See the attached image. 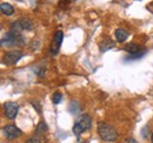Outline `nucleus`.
<instances>
[{
	"label": "nucleus",
	"mask_w": 153,
	"mask_h": 143,
	"mask_svg": "<svg viewBox=\"0 0 153 143\" xmlns=\"http://www.w3.org/2000/svg\"><path fill=\"white\" fill-rule=\"evenodd\" d=\"M98 134L102 141L106 142H113L118 139V133L112 125H106L104 122H100L98 125Z\"/></svg>",
	"instance_id": "nucleus-1"
},
{
	"label": "nucleus",
	"mask_w": 153,
	"mask_h": 143,
	"mask_svg": "<svg viewBox=\"0 0 153 143\" xmlns=\"http://www.w3.org/2000/svg\"><path fill=\"white\" fill-rule=\"evenodd\" d=\"M0 45L2 47H14V46H22L25 45V38L22 35L13 34L12 32H8L0 41Z\"/></svg>",
	"instance_id": "nucleus-2"
},
{
	"label": "nucleus",
	"mask_w": 153,
	"mask_h": 143,
	"mask_svg": "<svg viewBox=\"0 0 153 143\" xmlns=\"http://www.w3.org/2000/svg\"><path fill=\"white\" fill-rule=\"evenodd\" d=\"M22 57V53L18 51V49H14V51H10L4 55L2 57V63L6 65V66H13L16 65L20 59Z\"/></svg>",
	"instance_id": "nucleus-3"
},
{
	"label": "nucleus",
	"mask_w": 153,
	"mask_h": 143,
	"mask_svg": "<svg viewBox=\"0 0 153 143\" xmlns=\"http://www.w3.org/2000/svg\"><path fill=\"white\" fill-rule=\"evenodd\" d=\"M2 131H4V135H5V137H6L7 140L18 139L19 136H21V134H22L21 130H20L17 125H6V127L2 129Z\"/></svg>",
	"instance_id": "nucleus-4"
},
{
	"label": "nucleus",
	"mask_w": 153,
	"mask_h": 143,
	"mask_svg": "<svg viewBox=\"0 0 153 143\" xmlns=\"http://www.w3.org/2000/svg\"><path fill=\"white\" fill-rule=\"evenodd\" d=\"M4 109H5V115H6V117L7 119H10V120H13V119H16V116H17V114H18V105L16 103V102H12V101H8V102H6L5 105H4Z\"/></svg>",
	"instance_id": "nucleus-5"
},
{
	"label": "nucleus",
	"mask_w": 153,
	"mask_h": 143,
	"mask_svg": "<svg viewBox=\"0 0 153 143\" xmlns=\"http://www.w3.org/2000/svg\"><path fill=\"white\" fill-rule=\"evenodd\" d=\"M62 40H64V34L61 31H57L56 34L53 36V41H52V45H51V54L53 55H57L59 53V49H60V46L62 43Z\"/></svg>",
	"instance_id": "nucleus-6"
},
{
	"label": "nucleus",
	"mask_w": 153,
	"mask_h": 143,
	"mask_svg": "<svg viewBox=\"0 0 153 143\" xmlns=\"http://www.w3.org/2000/svg\"><path fill=\"white\" fill-rule=\"evenodd\" d=\"M114 46H115L114 41H113L111 38H105V39L100 42L99 48H100L101 52H107V51H110L111 48H113Z\"/></svg>",
	"instance_id": "nucleus-7"
},
{
	"label": "nucleus",
	"mask_w": 153,
	"mask_h": 143,
	"mask_svg": "<svg viewBox=\"0 0 153 143\" xmlns=\"http://www.w3.org/2000/svg\"><path fill=\"white\" fill-rule=\"evenodd\" d=\"M78 122L82 125V128L85 129V131H86V130H88V129H91V127H92V120H91V117H90L87 114L81 115Z\"/></svg>",
	"instance_id": "nucleus-8"
},
{
	"label": "nucleus",
	"mask_w": 153,
	"mask_h": 143,
	"mask_svg": "<svg viewBox=\"0 0 153 143\" xmlns=\"http://www.w3.org/2000/svg\"><path fill=\"white\" fill-rule=\"evenodd\" d=\"M0 11H1V13H2L4 15H7V17H10V15H12V14L14 13L13 6L10 5V4H6V2H2V4L0 5Z\"/></svg>",
	"instance_id": "nucleus-9"
},
{
	"label": "nucleus",
	"mask_w": 153,
	"mask_h": 143,
	"mask_svg": "<svg viewBox=\"0 0 153 143\" xmlns=\"http://www.w3.org/2000/svg\"><path fill=\"white\" fill-rule=\"evenodd\" d=\"M22 29H24V28H22L20 21L19 20H17V21H14V22L11 25V29H10V32H12L13 34H17V35H21Z\"/></svg>",
	"instance_id": "nucleus-10"
},
{
	"label": "nucleus",
	"mask_w": 153,
	"mask_h": 143,
	"mask_svg": "<svg viewBox=\"0 0 153 143\" xmlns=\"http://www.w3.org/2000/svg\"><path fill=\"white\" fill-rule=\"evenodd\" d=\"M19 21L24 29H26V31H32L33 29V22H32V20H30L28 18H21L19 19Z\"/></svg>",
	"instance_id": "nucleus-11"
},
{
	"label": "nucleus",
	"mask_w": 153,
	"mask_h": 143,
	"mask_svg": "<svg viewBox=\"0 0 153 143\" xmlns=\"http://www.w3.org/2000/svg\"><path fill=\"white\" fill-rule=\"evenodd\" d=\"M127 32L125 31V29H123V28H118L117 31H115V38H117V40L119 41V42H124L126 39H127Z\"/></svg>",
	"instance_id": "nucleus-12"
},
{
	"label": "nucleus",
	"mask_w": 153,
	"mask_h": 143,
	"mask_svg": "<svg viewBox=\"0 0 153 143\" xmlns=\"http://www.w3.org/2000/svg\"><path fill=\"white\" fill-rule=\"evenodd\" d=\"M46 131H47V125H46V123L44 121L39 122L37 128H36V135L37 136H42L44 133H46Z\"/></svg>",
	"instance_id": "nucleus-13"
},
{
	"label": "nucleus",
	"mask_w": 153,
	"mask_h": 143,
	"mask_svg": "<svg viewBox=\"0 0 153 143\" xmlns=\"http://www.w3.org/2000/svg\"><path fill=\"white\" fill-rule=\"evenodd\" d=\"M125 51L130 54H137V53H139V52H141L143 49L140 51V46H138V45H135V43H128V45L125 47Z\"/></svg>",
	"instance_id": "nucleus-14"
},
{
	"label": "nucleus",
	"mask_w": 153,
	"mask_h": 143,
	"mask_svg": "<svg viewBox=\"0 0 153 143\" xmlns=\"http://www.w3.org/2000/svg\"><path fill=\"white\" fill-rule=\"evenodd\" d=\"M84 131H85V129L82 128V125H80L79 122H76V125H73V133H74V135L79 136V135H81Z\"/></svg>",
	"instance_id": "nucleus-15"
},
{
	"label": "nucleus",
	"mask_w": 153,
	"mask_h": 143,
	"mask_svg": "<svg viewBox=\"0 0 153 143\" xmlns=\"http://www.w3.org/2000/svg\"><path fill=\"white\" fill-rule=\"evenodd\" d=\"M61 99H62V94L59 93V91L54 93V94L52 95V102H53L54 105H58V103L61 101Z\"/></svg>",
	"instance_id": "nucleus-16"
},
{
	"label": "nucleus",
	"mask_w": 153,
	"mask_h": 143,
	"mask_svg": "<svg viewBox=\"0 0 153 143\" xmlns=\"http://www.w3.org/2000/svg\"><path fill=\"white\" fill-rule=\"evenodd\" d=\"M145 53H146V51H145V49H143V51H141V52H139V53L131 54V55H128L127 60H138V59H140V57H141Z\"/></svg>",
	"instance_id": "nucleus-17"
},
{
	"label": "nucleus",
	"mask_w": 153,
	"mask_h": 143,
	"mask_svg": "<svg viewBox=\"0 0 153 143\" xmlns=\"http://www.w3.org/2000/svg\"><path fill=\"white\" fill-rule=\"evenodd\" d=\"M41 142H42V141H41V136H37V135H34L33 137L28 139L26 143H41Z\"/></svg>",
	"instance_id": "nucleus-18"
},
{
	"label": "nucleus",
	"mask_w": 153,
	"mask_h": 143,
	"mask_svg": "<svg viewBox=\"0 0 153 143\" xmlns=\"http://www.w3.org/2000/svg\"><path fill=\"white\" fill-rule=\"evenodd\" d=\"M31 103H32L33 108H36V110H37L39 114H40V113H41V108H40V103H39L38 101H32Z\"/></svg>",
	"instance_id": "nucleus-19"
},
{
	"label": "nucleus",
	"mask_w": 153,
	"mask_h": 143,
	"mask_svg": "<svg viewBox=\"0 0 153 143\" xmlns=\"http://www.w3.org/2000/svg\"><path fill=\"white\" fill-rule=\"evenodd\" d=\"M125 143H138L134 139H128V140H126L125 141Z\"/></svg>",
	"instance_id": "nucleus-20"
},
{
	"label": "nucleus",
	"mask_w": 153,
	"mask_h": 143,
	"mask_svg": "<svg viewBox=\"0 0 153 143\" xmlns=\"http://www.w3.org/2000/svg\"><path fill=\"white\" fill-rule=\"evenodd\" d=\"M151 140H152V143H153V134H152V137H151Z\"/></svg>",
	"instance_id": "nucleus-21"
}]
</instances>
